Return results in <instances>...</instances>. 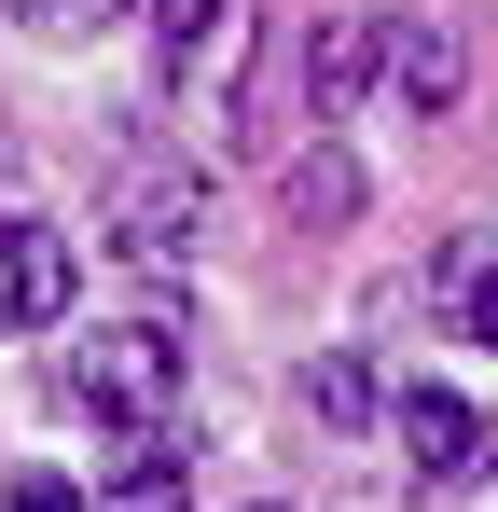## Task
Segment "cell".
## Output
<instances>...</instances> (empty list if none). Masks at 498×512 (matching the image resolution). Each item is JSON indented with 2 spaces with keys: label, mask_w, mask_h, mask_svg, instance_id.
I'll return each instance as SVG.
<instances>
[{
  "label": "cell",
  "mask_w": 498,
  "mask_h": 512,
  "mask_svg": "<svg viewBox=\"0 0 498 512\" xmlns=\"http://www.w3.org/2000/svg\"><path fill=\"white\" fill-rule=\"evenodd\" d=\"M374 70H388V14H319V42H305V125L360 111Z\"/></svg>",
  "instance_id": "3"
},
{
  "label": "cell",
  "mask_w": 498,
  "mask_h": 512,
  "mask_svg": "<svg viewBox=\"0 0 498 512\" xmlns=\"http://www.w3.org/2000/svg\"><path fill=\"white\" fill-rule=\"evenodd\" d=\"M277 194H291V222H346V208H360V167H346V153H305Z\"/></svg>",
  "instance_id": "7"
},
{
  "label": "cell",
  "mask_w": 498,
  "mask_h": 512,
  "mask_svg": "<svg viewBox=\"0 0 498 512\" xmlns=\"http://www.w3.org/2000/svg\"><path fill=\"white\" fill-rule=\"evenodd\" d=\"M153 28L180 42V56H194V28H222V0H153Z\"/></svg>",
  "instance_id": "9"
},
{
  "label": "cell",
  "mask_w": 498,
  "mask_h": 512,
  "mask_svg": "<svg viewBox=\"0 0 498 512\" xmlns=\"http://www.w3.org/2000/svg\"><path fill=\"white\" fill-rule=\"evenodd\" d=\"M56 388H70V416L139 429V443H153L166 402H180V346H166L153 319H111V333H83V346H70V374H56Z\"/></svg>",
  "instance_id": "1"
},
{
  "label": "cell",
  "mask_w": 498,
  "mask_h": 512,
  "mask_svg": "<svg viewBox=\"0 0 498 512\" xmlns=\"http://www.w3.org/2000/svg\"><path fill=\"white\" fill-rule=\"evenodd\" d=\"M42 28H97V14H125V0H28Z\"/></svg>",
  "instance_id": "11"
},
{
  "label": "cell",
  "mask_w": 498,
  "mask_h": 512,
  "mask_svg": "<svg viewBox=\"0 0 498 512\" xmlns=\"http://www.w3.org/2000/svg\"><path fill=\"white\" fill-rule=\"evenodd\" d=\"M180 499H194V471H180L166 443H139V457H125V471L97 485V512H180Z\"/></svg>",
  "instance_id": "6"
},
{
  "label": "cell",
  "mask_w": 498,
  "mask_h": 512,
  "mask_svg": "<svg viewBox=\"0 0 498 512\" xmlns=\"http://www.w3.org/2000/svg\"><path fill=\"white\" fill-rule=\"evenodd\" d=\"M402 471L415 485H471L485 471V416L457 388H402Z\"/></svg>",
  "instance_id": "4"
},
{
  "label": "cell",
  "mask_w": 498,
  "mask_h": 512,
  "mask_svg": "<svg viewBox=\"0 0 498 512\" xmlns=\"http://www.w3.org/2000/svg\"><path fill=\"white\" fill-rule=\"evenodd\" d=\"M0 512H83V499H70V485H56V471H28V485H14V499H0Z\"/></svg>",
  "instance_id": "10"
},
{
  "label": "cell",
  "mask_w": 498,
  "mask_h": 512,
  "mask_svg": "<svg viewBox=\"0 0 498 512\" xmlns=\"http://www.w3.org/2000/svg\"><path fill=\"white\" fill-rule=\"evenodd\" d=\"M70 277H83V250L56 222H0V333H42L70 305Z\"/></svg>",
  "instance_id": "2"
},
{
  "label": "cell",
  "mask_w": 498,
  "mask_h": 512,
  "mask_svg": "<svg viewBox=\"0 0 498 512\" xmlns=\"http://www.w3.org/2000/svg\"><path fill=\"white\" fill-rule=\"evenodd\" d=\"M263 512H291V499H263Z\"/></svg>",
  "instance_id": "12"
},
{
  "label": "cell",
  "mask_w": 498,
  "mask_h": 512,
  "mask_svg": "<svg viewBox=\"0 0 498 512\" xmlns=\"http://www.w3.org/2000/svg\"><path fill=\"white\" fill-rule=\"evenodd\" d=\"M457 333L498 346V236H471V250H457Z\"/></svg>",
  "instance_id": "8"
},
{
  "label": "cell",
  "mask_w": 498,
  "mask_h": 512,
  "mask_svg": "<svg viewBox=\"0 0 498 512\" xmlns=\"http://www.w3.org/2000/svg\"><path fill=\"white\" fill-rule=\"evenodd\" d=\"M457 84H471L457 28H429V14H388V97H402V111H457Z\"/></svg>",
  "instance_id": "5"
}]
</instances>
